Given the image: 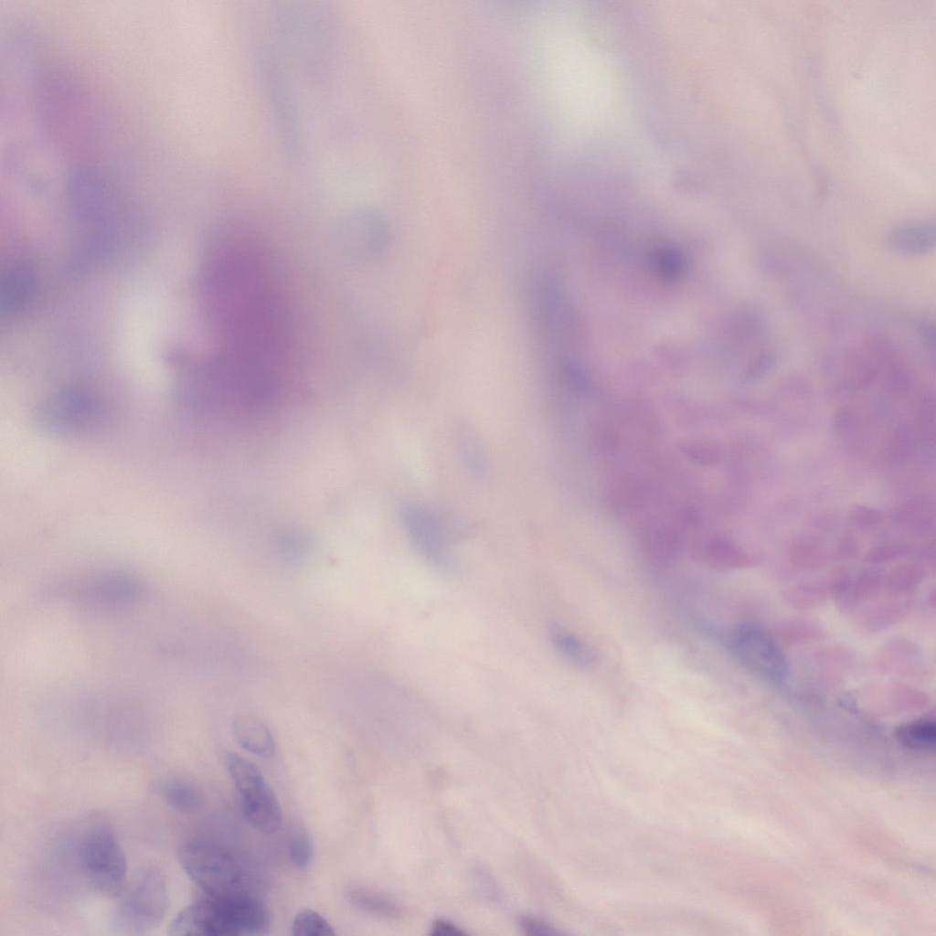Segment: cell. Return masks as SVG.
Instances as JSON below:
<instances>
[{
  "label": "cell",
  "mask_w": 936,
  "mask_h": 936,
  "mask_svg": "<svg viewBox=\"0 0 936 936\" xmlns=\"http://www.w3.org/2000/svg\"><path fill=\"white\" fill-rule=\"evenodd\" d=\"M112 926L118 934H144L156 928L168 909L166 880L159 868L148 867L116 898Z\"/></svg>",
  "instance_id": "obj_4"
},
{
  "label": "cell",
  "mask_w": 936,
  "mask_h": 936,
  "mask_svg": "<svg viewBox=\"0 0 936 936\" xmlns=\"http://www.w3.org/2000/svg\"><path fill=\"white\" fill-rule=\"evenodd\" d=\"M232 731L238 743L246 750L270 758L275 752V742L268 727L250 715H239L233 719Z\"/></svg>",
  "instance_id": "obj_13"
},
{
  "label": "cell",
  "mask_w": 936,
  "mask_h": 936,
  "mask_svg": "<svg viewBox=\"0 0 936 936\" xmlns=\"http://www.w3.org/2000/svg\"><path fill=\"white\" fill-rule=\"evenodd\" d=\"M431 935H435V936H438V935L461 936V935H465L466 933L463 930H461L459 927L454 925L453 923H451L450 921H448L446 920L438 919V920L433 921V923H432V925L431 927Z\"/></svg>",
  "instance_id": "obj_24"
},
{
  "label": "cell",
  "mask_w": 936,
  "mask_h": 936,
  "mask_svg": "<svg viewBox=\"0 0 936 936\" xmlns=\"http://www.w3.org/2000/svg\"><path fill=\"white\" fill-rule=\"evenodd\" d=\"M211 267V303L231 342L229 348L276 354L282 323L277 300L258 262L242 251L227 250Z\"/></svg>",
  "instance_id": "obj_1"
},
{
  "label": "cell",
  "mask_w": 936,
  "mask_h": 936,
  "mask_svg": "<svg viewBox=\"0 0 936 936\" xmlns=\"http://www.w3.org/2000/svg\"><path fill=\"white\" fill-rule=\"evenodd\" d=\"M68 590L74 601L87 607L107 610L136 601L144 587L136 577L113 571L90 577Z\"/></svg>",
  "instance_id": "obj_10"
},
{
  "label": "cell",
  "mask_w": 936,
  "mask_h": 936,
  "mask_svg": "<svg viewBox=\"0 0 936 936\" xmlns=\"http://www.w3.org/2000/svg\"><path fill=\"white\" fill-rule=\"evenodd\" d=\"M270 918L264 904L239 890L207 895L182 909L172 921L170 935L238 936L267 931Z\"/></svg>",
  "instance_id": "obj_2"
},
{
  "label": "cell",
  "mask_w": 936,
  "mask_h": 936,
  "mask_svg": "<svg viewBox=\"0 0 936 936\" xmlns=\"http://www.w3.org/2000/svg\"><path fill=\"white\" fill-rule=\"evenodd\" d=\"M896 738L904 746L913 750H930L936 742V725L933 719L920 718L896 729Z\"/></svg>",
  "instance_id": "obj_17"
},
{
  "label": "cell",
  "mask_w": 936,
  "mask_h": 936,
  "mask_svg": "<svg viewBox=\"0 0 936 936\" xmlns=\"http://www.w3.org/2000/svg\"><path fill=\"white\" fill-rule=\"evenodd\" d=\"M341 252L356 264L378 260L387 250L389 231L385 221L372 212H358L347 218L337 229Z\"/></svg>",
  "instance_id": "obj_9"
},
{
  "label": "cell",
  "mask_w": 936,
  "mask_h": 936,
  "mask_svg": "<svg viewBox=\"0 0 936 936\" xmlns=\"http://www.w3.org/2000/svg\"><path fill=\"white\" fill-rule=\"evenodd\" d=\"M727 642L736 659L754 674L773 683H782L786 678L785 654L763 627L740 623L730 630Z\"/></svg>",
  "instance_id": "obj_8"
},
{
  "label": "cell",
  "mask_w": 936,
  "mask_h": 936,
  "mask_svg": "<svg viewBox=\"0 0 936 936\" xmlns=\"http://www.w3.org/2000/svg\"><path fill=\"white\" fill-rule=\"evenodd\" d=\"M698 560L717 568H735L748 563L747 555L735 544L720 537H711L704 544L694 541L690 547Z\"/></svg>",
  "instance_id": "obj_16"
},
{
  "label": "cell",
  "mask_w": 936,
  "mask_h": 936,
  "mask_svg": "<svg viewBox=\"0 0 936 936\" xmlns=\"http://www.w3.org/2000/svg\"><path fill=\"white\" fill-rule=\"evenodd\" d=\"M401 519L417 551L433 566L447 568L451 563L450 541L440 518L426 507L410 505L401 511Z\"/></svg>",
  "instance_id": "obj_11"
},
{
  "label": "cell",
  "mask_w": 936,
  "mask_h": 936,
  "mask_svg": "<svg viewBox=\"0 0 936 936\" xmlns=\"http://www.w3.org/2000/svg\"><path fill=\"white\" fill-rule=\"evenodd\" d=\"M354 906L368 913L382 917L399 915V908L388 899L365 888H354L349 892Z\"/></svg>",
  "instance_id": "obj_18"
},
{
  "label": "cell",
  "mask_w": 936,
  "mask_h": 936,
  "mask_svg": "<svg viewBox=\"0 0 936 936\" xmlns=\"http://www.w3.org/2000/svg\"><path fill=\"white\" fill-rule=\"evenodd\" d=\"M902 548L896 545H884L871 550L868 558L871 560H883L897 557Z\"/></svg>",
  "instance_id": "obj_25"
},
{
  "label": "cell",
  "mask_w": 936,
  "mask_h": 936,
  "mask_svg": "<svg viewBox=\"0 0 936 936\" xmlns=\"http://www.w3.org/2000/svg\"><path fill=\"white\" fill-rule=\"evenodd\" d=\"M891 248L900 253L923 255L935 247V227L931 223H912L899 226L888 236Z\"/></svg>",
  "instance_id": "obj_15"
},
{
  "label": "cell",
  "mask_w": 936,
  "mask_h": 936,
  "mask_svg": "<svg viewBox=\"0 0 936 936\" xmlns=\"http://www.w3.org/2000/svg\"><path fill=\"white\" fill-rule=\"evenodd\" d=\"M550 643L556 652L579 669H589L597 662L593 647L568 629L552 624L548 629Z\"/></svg>",
  "instance_id": "obj_14"
},
{
  "label": "cell",
  "mask_w": 936,
  "mask_h": 936,
  "mask_svg": "<svg viewBox=\"0 0 936 936\" xmlns=\"http://www.w3.org/2000/svg\"><path fill=\"white\" fill-rule=\"evenodd\" d=\"M226 762L238 790L244 817L248 823L265 834L278 830L282 822L280 803L258 767L233 752Z\"/></svg>",
  "instance_id": "obj_6"
},
{
  "label": "cell",
  "mask_w": 936,
  "mask_h": 936,
  "mask_svg": "<svg viewBox=\"0 0 936 936\" xmlns=\"http://www.w3.org/2000/svg\"><path fill=\"white\" fill-rule=\"evenodd\" d=\"M851 518L859 527L871 528L882 522L883 514L872 507L856 505L852 510Z\"/></svg>",
  "instance_id": "obj_21"
},
{
  "label": "cell",
  "mask_w": 936,
  "mask_h": 936,
  "mask_svg": "<svg viewBox=\"0 0 936 936\" xmlns=\"http://www.w3.org/2000/svg\"><path fill=\"white\" fill-rule=\"evenodd\" d=\"M520 925L522 930L530 935H550L557 933V931L547 923L529 917L522 918Z\"/></svg>",
  "instance_id": "obj_23"
},
{
  "label": "cell",
  "mask_w": 936,
  "mask_h": 936,
  "mask_svg": "<svg viewBox=\"0 0 936 936\" xmlns=\"http://www.w3.org/2000/svg\"><path fill=\"white\" fill-rule=\"evenodd\" d=\"M151 790L166 804L181 813H194L203 803L197 786L180 777H158L151 782Z\"/></svg>",
  "instance_id": "obj_12"
},
{
  "label": "cell",
  "mask_w": 936,
  "mask_h": 936,
  "mask_svg": "<svg viewBox=\"0 0 936 936\" xmlns=\"http://www.w3.org/2000/svg\"><path fill=\"white\" fill-rule=\"evenodd\" d=\"M292 934L295 936H331L335 935L332 925L321 914L310 909L298 911L292 924Z\"/></svg>",
  "instance_id": "obj_19"
},
{
  "label": "cell",
  "mask_w": 936,
  "mask_h": 936,
  "mask_svg": "<svg viewBox=\"0 0 936 936\" xmlns=\"http://www.w3.org/2000/svg\"><path fill=\"white\" fill-rule=\"evenodd\" d=\"M683 451L692 460H695L702 464L714 463L719 458L718 449L712 445H707L706 443L686 445L683 447Z\"/></svg>",
  "instance_id": "obj_22"
},
{
  "label": "cell",
  "mask_w": 936,
  "mask_h": 936,
  "mask_svg": "<svg viewBox=\"0 0 936 936\" xmlns=\"http://www.w3.org/2000/svg\"><path fill=\"white\" fill-rule=\"evenodd\" d=\"M74 867L92 891L116 899L127 882V862L115 831L106 822H90L75 836Z\"/></svg>",
  "instance_id": "obj_3"
},
{
  "label": "cell",
  "mask_w": 936,
  "mask_h": 936,
  "mask_svg": "<svg viewBox=\"0 0 936 936\" xmlns=\"http://www.w3.org/2000/svg\"><path fill=\"white\" fill-rule=\"evenodd\" d=\"M177 857L186 874L206 894L220 896L241 890L239 865L222 846L192 840L178 848Z\"/></svg>",
  "instance_id": "obj_5"
},
{
  "label": "cell",
  "mask_w": 936,
  "mask_h": 936,
  "mask_svg": "<svg viewBox=\"0 0 936 936\" xmlns=\"http://www.w3.org/2000/svg\"><path fill=\"white\" fill-rule=\"evenodd\" d=\"M108 417V408L98 397L80 390H65L38 407V422L48 431L63 434L95 430Z\"/></svg>",
  "instance_id": "obj_7"
},
{
  "label": "cell",
  "mask_w": 936,
  "mask_h": 936,
  "mask_svg": "<svg viewBox=\"0 0 936 936\" xmlns=\"http://www.w3.org/2000/svg\"><path fill=\"white\" fill-rule=\"evenodd\" d=\"M289 854L292 862L299 868H304L309 865L313 856V846L310 838L303 831H297L291 838Z\"/></svg>",
  "instance_id": "obj_20"
}]
</instances>
